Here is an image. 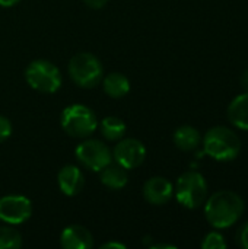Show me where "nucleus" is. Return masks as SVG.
<instances>
[{"mask_svg":"<svg viewBox=\"0 0 248 249\" xmlns=\"http://www.w3.org/2000/svg\"><path fill=\"white\" fill-rule=\"evenodd\" d=\"M174 144L183 150V152H191L196 150L202 142L200 133L197 128L191 125H181L175 130L174 133Z\"/></svg>","mask_w":248,"mask_h":249,"instance_id":"16","label":"nucleus"},{"mask_svg":"<svg viewBox=\"0 0 248 249\" xmlns=\"http://www.w3.org/2000/svg\"><path fill=\"white\" fill-rule=\"evenodd\" d=\"M205 153L218 162L235 160L241 152V139L231 128L216 125L208 130L203 139Z\"/></svg>","mask_w":248,"mask_h":249,"instance_id":"2","label":"nucleus"},{"mask_svg":"<svg viewBox=\"0 0 248 249\" xmlns=\"http://www.w3.org/2000/svg\"><path fill=\"white\" fill-rule=\"evenodd\" d=\"M107 1L108 0H83V3L88 6V7H91V9H102L105 4H107Z\"/></svg>","mask_w":248,"mask_h":249,"instance_id":"22","label":"nucleus"},{"mask_svg":"<svg viewBox=\"0 0 248 249\" xmlns=\"http://www.w3.org/2000/svg\"><path fill=\"white\" fill-rule=\"evenodd\" d=\"M228 118L232 125L248 131V90L237 95L228 107Z\"/></svg>","mask_w":248,"mask_h":249,"instance_id":"13","label":"nucleus"},{"mask_svg":"<svg viewBox=\"0 0 248 249\" xmlns=\"http://www.w3.org/2000/svg\"><path fill=\"white\" fill-rule=\"evenodd\" d=\"M104 92L114 99H120L130 92V80L123 73H110L102 77Z\"/></svg>","mask_w":248,"mask_h":249,"instance_id":"15","label":"nucleus"},{"mask_svg":"<svg viewBox=\"0 0 248 249\" xmlns=\"http://www.w3.org/2000/svg\"><path fill=\"white\" fill-rule=\"evenodd\" d=\"M174 193L183 207L194 210L202 207L208 198V182L200 172L189 171L177 179Z\"/></svg>","mask_w":248,"mask_h":249,"instance_id":"6","label":"nucleus"},{"mask_svg":"<svg viewBox=\"0 0 248 249\" xmlns=\"http://www.w3.org/2000/svg\"><path fill=\"white\" fill-rule=\"evenodd\" d=\"M20 0H0V6L1 7H12L15 4H18Z\"/></svg>","mask_w":248,"mask_h":249,"instance_id":"24","label":"nucleus"},{"mask_svg":"<svg viewBox=\"0 0 248 249\" xmlns=\"http://www.w3.org/2000/svg\"><path fill=\"white\" fill-rule=\"evenodd\" d=\"M60 123L64 133L75 139L91 137L98 127V120L94 111L82 104L66 107L61 112Z\"/></svg>","mask_w":248,"mask_h":249,"instance_id":"3","label":"nucleus"},{"mask_svg":"<svg viewBox=\"0 0 248 249\" xmlns=\"http://www.w3.org/2000/svg\"><path fill=\"white\" fill-rule=\"evenodd\" d=\"M99 130L101 134L105 140L108 142H118L126 136L127 127L124 124V121L118 117H105L101 124H99Z\"/></svg>","mask_w":248,"mask_h":249,"instance_id":"17","label":"nucleus"},{"mask_svg":"<svg viewBox=\"0 0 248 249\" xmlns=\"http://www.w3.org/2000/svg\"><path fill=\"white\" fill-rule=\"evenodd\" d=\"M146 158V147L137 139H121L113 149V160L127 171L139 168Z\"/></svg>","mask_w":248,"mask_h":249,"instance_id":"9","label":"nucleus"},{"mask_svg":"<svg viewBox=\"0 0 248 249\" xmlns=\"http://www.w3.org/2000/svg\"><path fill=\"white\" fill-rule=\"evenodd\" d=\"M12 134V123L4 115H0V143L9 139Z\"/></svg>","mask_w":248,"mask_h":249,"instance_id":"20","label":"nucleus"},{"mask_svg":"<svg viewBox=\"0 0 248 249\" xmlns=\"http://www.w3.org/2000/svg\"><path fill=\"white\" fill-rule=\"evenodd\" d=\"M75 155L80 165L94 172H99L113 162V150L96 139L86 137V140L77 144Z\"/></svg>","mask_w":248,"mask_h":249,"instance_id":"7","label":"nucleus"},{"mask_svg":"<svg viewBox=\"0 0 248 249\" xmlns=\"http://www.w3.org/2000/svg\"><path fill=\"white\" fill-rule=\"evenodd\" d=\"M237 242L241 248L248 249V222L244 223L240 229H238V235H237Z\"/></svg>","mask_w":248,"mask_h":249,"instance_id":"21","label":"nucleus"},{"mask_svg":"<svg viewBox=\"0 0 248 249\" xmlns=\"http://www.w3.org/2000/svg\"><path fill=\"white\" fill-rule=\"evenodd\" d=\"M152 248H175V247L168 245V244H158V245H152Z\"/></svg>","mask_w":248,"mask_h":249,"instance_id":"26","label":"nucleus"},{"mask_svg":"<svg viewBox=\"0 0 248 249\" xmlns=\"http://www.w3.org/2000/svg\"><path fill=\"white\" fill-rule=\"evenodd\" d=\"M174 196V185L164 177H152L143 185V197L152 206H164Z\"/></svg>","mask_w":248,"mask_h":249,"instance_id":"10","label":"nucleus"},{"mask_svg":"<svg viewBox=\"0 0 248 249\" xmlns=\"http://www.w3.org/2000/svg\"><path fill=\"white\" fill-rule=\"evenodd\" d=\"M202 248L203 249H224L227 248V242L224 239V236L218 232H210L205 236L203 242H202Z\"/></svg>","mask_w":248,"mask_h":249,"instance_id":"19","label":"nucleus"},{"mask_svg":"<svg viewBox=\"0 0 248 249\" xmlns=\"http://www.w3.org/2000/svg\"><path fill=\"white\" fill-rule=\"evenodd\" d=\"M22 247L20 233L10 226H0V249H16Z\"/></svg>","mask_w":248,"mask_h":249,"instance_id":"18","label":"nucleus"},{"mask_svg":"<svg viewBox=\"0 0 248 249\" xmlns=\"http://www.w3.org/2000/svg\"><path fill=\"white\" fill-rule=\"evenodd\" d=\"M126 249V245H123V244H120V242H107V244H104L101 249Z\"/></svg>","mask_w":248,"mask_h":249,"instance_id":"23","label":"nucleus"},{"mask_svg":"<svg viewBox=\"0 0 248 249\" xmlns=\"http://www.w3.org/2000/svg\"><path fill=\"white\" fill-rule=\"evenodd\" d=\"M243 85H244V88L248 90V70L244 73V76H243Z\"/></svg>","mask_w":248,"mask_h":249,"instance_id":"25","label":"nucleus"},{"mask_svg":"<svg viewBox=\"0 0 248 249\" xmlns=\"http://www.w3.org/2000/svg\"><path fill=\"white\" fill-rule=\"evenodd\" d=\"M70 79L83 89L95 88L104 77V67L98 57L91 53H77L69 61Z\"/></svg>","mask_w":248,"mask_h":249,"instance_id":"4","label":"nucleus"},{"mask_svg":"<svg viewBox=\"0 0 248 249\" xmlns=\"http://www.w3.org/2000/svg\"><path fill=\"white\" fill-rule=\"evenodd\" d=\"M32 214V203L25 196L10 194L0 198V220L15 226L26 222Z\"/></svg>","mask_w":248,"mask_h":249,"instance_id":"8","label":"nucleus"},{"mask_svg":"<svg viewBox=\"0 0 248 249\" xmlns=\"http://www.w3.org/2000/svg\"><path fill=\"white\" fill-rule=\"evenodd\" d=\"M244 213V200L234 191L222 190L205 201V217L215 229H227L235 225Z\"/></svg>","mask_w":248,"mask_h":249,"instance_id":"1","label":"nucleus"},{"mask_svg":"<svg viewBox=\"0 0 248 249\" xmlns=\"http://www.w3.org/2000/svg\"><path fill=\"white\" fill-rule=\"evenodd\" d=\"M57 182L64 196L75 197L82 191L85 185V177L80 168H77L76 165H66L60 169L57 175Z\"/></svg>","mask_w":248,"mask_h":249,"instance_id":"12","label":"nucleus"},{"mask_svg":"<svg viewBox=\"0 0 248 249\" xmlns=\"http://www.w3.org/2000/svg\"><path fill=\"white\" fill-rule=\"evenodd\" d=\"M60 245L64 249H89L94 245V238L85 226L70 225L63 229Z\"/></svg>","mask_w":248,"mask_h":249,"instance_id":"11","label":"nucleus"},{"mask_svg":"<svg viewBox=\"0 0 248 249\" xmlns=\"http://www.w3.org/2000/svg\"><path fill=\"white\" fill-rule=\"evenodd\" d=\"M99 174H101L102 185H105L110 190H121L127 185L129 181L127 169L114 160L110 165H107L104 169H101Z\"/></svg>","mask_w":248,"mask_h":249,"instance_id":"14","label":"nucleus"},{"mask_svg":"<svg viewBox=\"0 0 248 249\" xmlns=\"http://www.w3.org/2000/svg\"><path fill=\"white\" fill-rule=\"evenodd\" d=\"M25 80L34 90L41 93L57 92L63 82L58 67L44 58H37L26 66Z\"/></svg>","mask_w":248,"mask_h":249,"instance_id":"5","label":"nucleus"}]
</instances>
